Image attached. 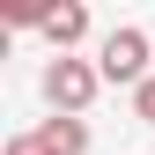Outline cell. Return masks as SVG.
Segmentation results:
<instances>
[{"instance_id":"6da1fadb","label":"cell","mask_w":155,"mask_h":155,"mask_svg":"<svg viewBox=\"0 0 155 155\" xmlns=\"http://www.w3.org/2000/svg\"><path fill=\"white\" fill-rule=\"evenodd\" d=\"M96 89H104L96 59H52V67H45V104L59 111V118H81Z\"/></svg>"},{"instance_id":"7a4b0ae2","label":"cell","mask_w":155,"mask_h":155,"mask_svg":"<svg viewBox=\"0 0 155 155\" xmlns=\"http://www.w3.org/2000/svg\"><path fill=\"white\" fill-rule=\"evenodd\" d=\"M96 74H104V81H133V89H140L148 81V30H111L104 37V45H96Z\"/></svg>"},{"instance_id":"3957f363","label":"cell","mask_w":155,"mask_h":155,"mask_svg":"<svg viewBox=\"0 0 155 155\" xmlns=\"http://www.w3.org/2000/svg\"><path fill=\"white\" fill-rule=\"evenodd\" d=\"M37 30H45V37H52V52L67 59V52L89 37V8H81V0H67V8H45V15H37Z\"/></svg>"},{"instance_id":"277c9868","label":"cell","mask_w":155,"mask_h":155,"mask_svg":"<svg viewBox=\"0 0 155 155\" xmlns=\"http://www.w3.org/2000/svg\"><path fill=\"white\" fill-rule=\"evenodd\" d=\"M37 133H45V140L59 148V155H81V148H89V126H81V118H45Z\"/></svg>"},{"instance_id":"5b68a950","label":"cell","mask_w":155,"mask_h":155,"mask_svg":"<svg viewBox=\"0 0 155 155\" xmlns=\"http://www.w3.org/2000/svg\"><path fill=\"white\" fill-rule=\"evenodd\" d=\"M8 155H59V148H52L45 133H15V140H8Z\"/></svg>"},{"instance_id":"8992f818","label":"cell","mask_w":155,"mask_h":155,"mask_svg":"<svg viewBox=\"0 0 155 155\" xmlns=\"http://www.w3.org/2000/svg\"><path fill=\"white\" fill-rule=\"evenodd\" d=\"M133 118H148V126H155V74H148L140 89H133Z\"/></svg>"}]
</instances>
